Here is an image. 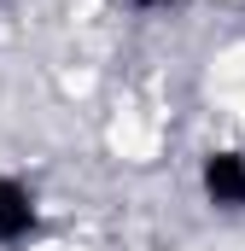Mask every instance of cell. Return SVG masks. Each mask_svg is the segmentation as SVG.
Here are the masks:
<instances>
[{"instance_id":"6da1fadb","label":"cell","mask_w":245,"mask_h":251,"mask_svg":"<svg viewBox=\"0 0 245 251\" xmlns=\"http://www.w3.org/2000/svg\"><path fill=\"white\" fill-rule=\"evenodd\" d=\"M204 193L222 210H245V158L240 152H210L204 158Z\"/></svg>"},{"instance_id":"7a4b0ae2","label":"cell","mask_w":245,"mask_h":251,"mask_svg":"<svg viewBox=\"0 0 245 251\" xmlns=\"http://www.w3.org/2000/svg\"><path fill=\"white\" fill-rule=\"evenodd\" d=\"M29 234H35V199H29L24 181L0 176V240L18 246V240H29Z\"/></svg>"}]
</instances>
